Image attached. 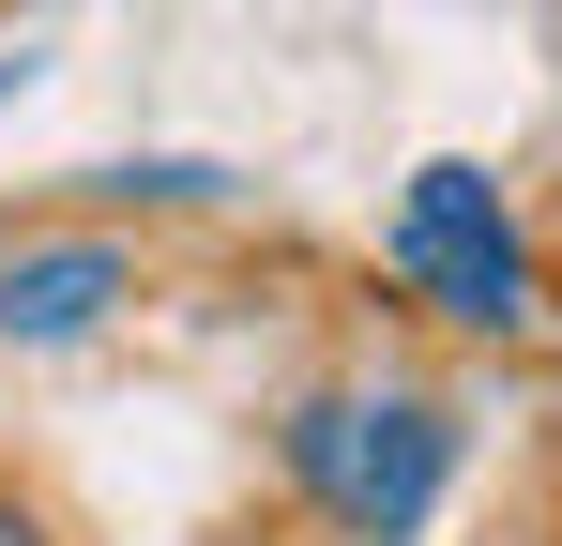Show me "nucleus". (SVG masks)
Here are the masks:
<instances>
[{
    "label": "nucleus",
    "mask_w": 562,
    "mask_h": 546,
    "mask_svg": "<svg viewBox=\"0 0 562 546\" xmlns=\"http://www.w3.org/2000/svg\"><path fill=\"white\" fill-rule=\"evenodd\" d=\"M274 470L335 546H411L457 486V410L411 395V379H319L274 425Z\"/></svg>",
    "instance_id": "obj_1"
},
{
    "label": "nucleus",
    "mask_w": 562,
    "mask_h": 546,
    "mask_svg": "<svg viewBox=\"0 0 562 546\" xmlns=\"http://www.w3.org/2000/svg\"><path fill=\"white\" fill-rule=\"evenodd\" d=\"M380 259H395V288H411L426 319H457V334H517V319H532V243H517L502 182L471 168V152H426V168H411Z\"/></svg>",
    "instance_id": "obj_2"
},
{
    "label": "nucleus",
    "mask_w": 562,
    "mask_h": 546,
    "mask_svg": "<svg viewBox=\"0 0 562 546\" xmlns=\"http://www.w3.org/2000/svg\"><path fill=\"white\" fill-rule=\"evenodd\" d=\"M106 304H137V259L77 228V243H15L0 259V350H61V334H92Z\"/></svg>",
    "instance_id": "obj_3"
},
{
    "label": "nucleus",
    "mask_w": 562,
    "mask_h": 546,
    "mask_svg": "<svg viewBox=\"0 0 562 546\" xmlns=\"http://www.w3.org/2000/svg\"><path fill=\"white\" fill-rule=\"evenodd\" d=\"M0 546H61V532H46V501H15V486H0Z\"/></svg>",
    "instance_id": "obj_4"
}]
</instances>
